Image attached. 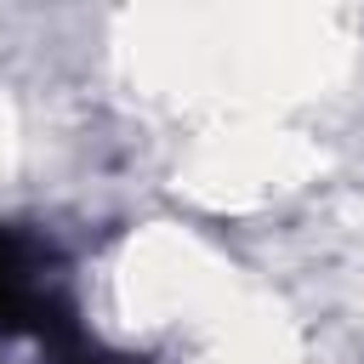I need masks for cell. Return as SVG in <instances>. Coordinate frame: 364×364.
<instances>
[{
    "mask_svg": "<svg viewBox=\"0 0 364 364\" xmlns=\"http://www.w3.org/2000/svg\"><path fill=\"white\" fill-rule=\"evenodd\" d=\"M74 324V301L63 290V256L40 233L0 222V336H40Z\"/></svg>",
    "mask_w": 364,
    "mask_h": 364,
    "instance_id": "obj_1",
    "label": "cell"
},
{
    "mask_svg": "<svg viewBox=\"0 0 364 364\" xmlns=\"http://www.w3.org/2000/svg\"><path fill=\"white\" fill-rule=\"evenodd\" d=\"M46 358H51V364H142V358H131V353H114V347L91 341V336L80 330V318L46 341Z\"/></svg>",
    "mask_w": 364,
    "mask_h": 364,
    "instance_id": "obj_2",
    "label": "cell"
}]
</instances>
